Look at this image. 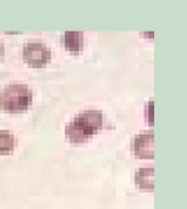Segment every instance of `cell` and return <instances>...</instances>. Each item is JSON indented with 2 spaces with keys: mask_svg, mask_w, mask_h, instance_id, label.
Segmentation results:
<instances>
[{
  "mask_svg": "<svg viewBox=\"0 0 187 209\" xmlns=\"http://www.w3.org/2000/svg\"><path fill=\"white\" fill-rule=\"evenodd\" d=\"M132 149L137 158L152 159L153 155V132H144L138 134L133 139Z\"/></svg>",
  "mask_w": 187,
  "mask_h": 209,
  "instance_id": "obj_4",
  "label": "cell"
},
{
  "mask_svg": "<svg viewBox=\"0 0 187 209\" xmlns=\"http://www.w3.org/2000/svg\"><path fill=\"white\" fill-rule=\"evenodd\" d=\"M4 53H5V46H4L2 41L0 40V61H1L2 56H4Z\"/></svg>",
  "mask_w": 187,
  "mask_h": 209,
  "instance_id": "obj_8",
  "label": "cell"
},
{
  "mask_svg": "<svg viewBox=\"0 0 187 209\" xmlns=\"http://www.w3.org/2000/svg\"><path fill=\"white\" fill-rule=\"evenodd\" d=\"M104 127V114L99 109L79 112L65 126V136L71 143H84Z\"/></svg>",
  "mask_w": 187,
  "mask_h": 209,
  "instance_id": "obj_1",
  "label": "cell"
},
{
  "mask_svg": "<svg viewBox=\"0 0 187 209\" xmlns=\"http://www.w3.org/2000/svg\"><path fill=\"white\" fill-rule=\"evenodd\" d=\"M52 52L47 45L39 41H31L22 47V59L33 68H43L51 61Z\"/></svg>",
  "mask_w": 187,
  "mask_h": 209,
  "instance_id": "obj_3",
  "label": "cell"
},
{
  "mask_svg": "<svg viewBox=\"0 0 187 209\" xmlns=\"http://www.w3.org/2000/svg\"><path fill=\"white\" fill-rule=\"evenodd\" d=\"M63 42L67 51L79 54L84 48V33L80 31H67L63 35Z\"/></svg>",
  "mask_w": 187,
  "mask_h": 209,
  "instance_id": "obj_5",
  "label": "cell"
},
{
  "mask_svg": "<svg viewBox=\"0 0 187 209\" xmlns=\"http://www.w3.org/2000/svg\"><path fill=\"white\" fill-rule=\"evenodd\" d=\"M17 139L10 131H0V155L10 154L14 150Z\"/></svg>",
  "mask_w": 187,
  "mask_h": 209,
  "instance_id": "obj_7",
  "label": "cell"
},
{
  "mask_svg": "<svg viewBox=\"0 0 187 209\" xmlns=\"http://www.w3.org/2000/svg\"><path fill=\"white\" fill-rule=\"evenodd\" d=\"M153 168H140L135 172L134 180L139 188L141 189H153Z\"/></svg>",
  "mask_w": 187,
  "mask_h": 209,
  "instance_id": "obj_6",
  "label": "cell"
},
{
  "mask_svg": "<svg viewBox=\"0 0 187 209\" xmlns=\"http://www.w3.org/2000/svg\"><path fill=\"white\" fill-rule=\"evenodd\" d=\"M33 101V93L25 84L6 85L0 92V108L6 113H22Z\"/></svg>",
  "mask_w": 187,
  "mask_h": 209,
  "instance_id": "obj_2",
  "label": "cell"
}]
</instances>
